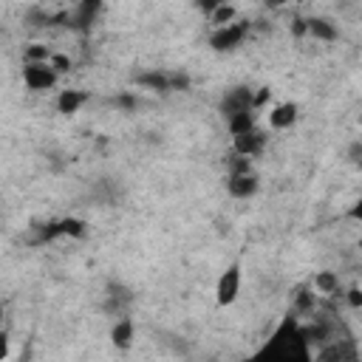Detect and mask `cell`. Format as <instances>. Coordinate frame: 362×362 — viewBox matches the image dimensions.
<instances>
[{
	"label": "cell",
	"instance_id": "obj_1",
	"mask_svg": "<svg viewBox=\"0 0 362 362\" xmlns=\"http://www.w3.org/2000/svg\"><path fill=\"white\" fill-rule=\"evenodd\" d=\"M255 356L258 359H269V356L272 359H312L309 340H306L303 326L295 317V309L280 320V326L274 328V334L266 340V345Z\"/></svg>",
	"mask_w": 362,
	"mask_h": 362
},
{
	"label": "cell",
	"instance_id": "obj_2",
	"mask_svg": "<svg viewBox=\"0 0 362 362\" xmlns=\"http://www.w3.org/2000/svg\"><path fill=\"white\" fill-rule=\"evenodd\" d=\"M85 232H88L85 221H83V218H74V215H68V218L48 221V224H43V227H37V232H34V238H32V246L51 244V241H57V238H62V235H68V238H85Z\"/></svg>",
	"mask_w": 362,
	"mask_h": 362
},
{
	"label": "cell",
	"instance_id": "obj_3",
	"mask_svg": "<svg viewBox=\"0 0 362 362\" xmlns=\"http://www.w3.org/2000/svg\"><path fill=\"white\" fill-rule=\"evenodd\" d=\"M218 111L224 119L241 113V111H255V91L249 85H235L230 91H224L221 102H218Z\"/></svg>",
	"mask_w": 362,
	"mask_h": 362
},
{
	"label": "cell",
	"instance_id": "obj_4",
	"mask_svg": "<svg viewBox=\"0 0 362 362\" xmlns=\"http://www.w3.org/2000/svg\"><path fill=\"white\" fill-rule=\"evenodd\" d=\"M246 34H249V23H230V26H221L209 34V46H212V51L224 54V51L238 48Z\"/></svg>",
	"mask_w": 362,
	"mask_h": 362
},
{
	"label": "cell",
	"instance_id": "obj_5",
	"mask_svg": "<svg viewBox=\"0 0 362 362\" xmlns=\"http://www.w3.org/2000/svg\"><path fill=\"white\" fill-rule=\"evenodd\" d=\"M23 83L32 91H48L57 83V68L51 62H23Z\"/></svg>",
	"mask_w": 362,
	"mask_h": 362
},
{
	"label": "cell",
	"instance_id": "obj_6",
	"mask_svg": "<svg viewBox=\"0 0 362 362\" xmlns=\"http://www.w3.org/2000/svg\"><path fill=\"white\" fill-rule=\"evenodd\" d=\"M99 12H102V0H80V4L74 6V12L68 15L65 26H68L71 32L85 34V32H91V26H94V20L99 18Z\"/></svg>",
	"mask_w": 362,
	"mask_h": 362
},
{
	"label": "cell",
	"instance_id": "obj_7",
	"mask_svg": "<svg viewBox=\"0 0 362 362\" xmlns=\"http://www.w3.org/2000/svg\"><path fill=\"white\" fill-rule=\"evenodd\" d=\"M238 292H241V263H232L218 277V286H215V303H218L221 309L232 306L238 300Z\"/></svg>",
	"mask_w": 362,
	"mask_h": 362
},
{
	"label": "cell",
	"instance_id": "obj_8",
	"mask_svg": "<svg viewBox=\"0 0 362 362\" xmlns=\"http://www.w3.org/2000/svg\"><path fill=\"white\" fill-rule=\"evenodd\" d=\"M130 306H133V292H130V288L122 286V283H108L102 312H108V314H127Z\"/></svg>",
	"mask_w": 362,
	"mask_h": 362
},
{
	"label": "cell",
	"instance_id": "obj_9",
	"mask_svg": "<svg viewBox=\"0 0 362 362\" xmlns=\"http://www.w3.org/2000/svg\"><path fill=\"white\" fill-rule=\"evenodd\" d=\"M232 148H235V153H244V156L255 159V156H260V153H263V148H266V136H263V130L252 127V130H246V133H238V136H235Z\"/></svg>",
	"mask_w": 362,
	"mask_h": 362
},
{
	"label": "cell",
	"instance_id": "obj_10",
	"mask_svg": "<svg viewBox=\"0 0 362 362\" xmlns=\"http://www.w3.org/2000/svg\"><path fill=\"white\" fill-rule=\"evenodd\" d=\"M260 190V181L255 173H232L227 179V193L232 198H252Z\"/></svg>",
	"mask_w": 362,
	"mask_h": 362
},
{
	"label": "cell",
	"instance_id": "obj_11",
	"mask_svg": "<svg viewBox=\"0 0 362 362\" xmlns=\"http://www.w3.org/2000/svg\"><path fill=\"white\" fill-rule=\"evenodd\" d=\"M298 122V105L295 102H283V105H274L269 111V125L274 130H286V127H292Z\"/></svg>",
	"mask_w": 362,
	"mask_h": 362
},
{
	"label": "cell",
	"instance_id": "obj_12",
	"mask_svg": "<svg viewBox=\"0 0 362 362\" xmlns=\"http://www.w3.org/2000/svg\"><path fill=\"white\" fill-rule=\"evenodd\" d=\"M136 85L151 88V91H159V94L173 91V88H170V74H165V71H141V74H136Z\"/></svg>",
	"mask_w": 362,
	"mask_h": 362
},
{
	"label": "cell",
	"instance_id": "obj_13",
	"mask_svg": "<svg viewBox=\"0 0 362 362\" xmlns=\"http://www.w3.org/2000/svg\"><path fill=\"white\" fill-rule=\"evenodd\" d=\"M111 340H113V345H116L119 351H127V348L133 345V320H130L127 314H122L119 323H113Z\"/></svg>",
	"mask_w": 362,
	"mask_h": 362
},
{
	"label": "cell",
	"instance_id": "obj_14",
	"mask_svg": "<svg viewBox=\"0 0 362 362\" xmlns=\"http://www.w3.org/2000/svg\"><path fill=\"white\" fill-rule=\"evenodd\" d=\"M85 102H88V94L85 91H62L57 97V111L65 113V116H71V113H77Z\"/></svg>",
	"mask_w": 362,
	"mask_h": 362
},
{
	"label": "cell",
	"instance_id": "obj_15",
	"mask_svg": "<svg viewBox=\"0 0 362 362\" xmlns=\"http://www.w3.org/2000/svg\"><path fill=\"white\" fill-rule=\"evenodd\" d=\"M309 34H314L317 40H326V43H334L340 37L337 26L331 20H326V18H312L309 20Z\"/></svg>",
	"mask_w": 362,
	"mask_h": 362
},
{
	"label": "cell",
	"instance_id": "obj_16",
	"mask_svg": "<svg viewBox=\"0 0 362 362\" xmlns=\"http://www.w3.org/2000/svg\"><path fill=\"white\" fill-rule=\"evenodd\" d=\"M227 127H230V133H232V136L252 130V127H255V111H241V113L230 116V119H227Z\"/></svg>",
	"mask_w": 362,
	"mask_h": 362
},
{
	"label": "cell",
	"instance_id": "obj_17",
	"mask_svg": "<svg viewBox=\"0 0 362 362\" xmlns=\"http://www.w3.org/2000/svg\"><path fill=\"white\" fill-rule=\"evenodd\" d=\"M314 286L320 288V292H326V295H334L337 288H340V280H337V274H334V272L323 269V272H317V274H314Z\"/></svg>",
	"mask_w": 362,
	"mask_h": 362
},
{
	"label": "cell",
	"instance_id": "obj_18",
	"mask_svg": "<svg viewBox=\"0 0 362 362\" xmlns=\"http://www.w3.org/2000/svg\"><path fill=\"white\" fill-rule=\"evenodd\" d=\"M312 309H314V295H312V288H309V286H300L298 295H295V314L312 312Z\"/></svg>",
	"mask_w": 362,
	"mask_h": 362
},
{
	"label": "cell",
	"instance_id": "obj_19",
	"mask_svg": "<svg viewBox=\"0 0 362 362\" xmlns=\"http://www.w3.org/2000/svg\"><path fill=\"white\" fill-rule=\"evenodd\" d=\"M48 60H51V51L40 43L26 46V51H23V62H48Z\"/></svg>",
	"mask_w": 362,
	"mask_h": 362
},
{
	"label": "cell",
	"instance_id": "obj_20",
	"mask_svg": "<svg viewBox=\"0 0 362 362\" xmlns=\"http://www.w3.org/2000/svg\"><path fill=\"white\" fill-rule=\"evenodd\" d=\"M235 15H238V12H235V6H232V4H224V6L215 9L209 18H212V23H215V26L221 29V26H230V23L235 20Z\"/></svg>",
	"mask_w": 362,
	"mask_h": 362
},
{
	"label": "cell",
	"instance_id": "obj_21",
	"mask_svg": "<svg viewBox=\"0 0 362 362\" xmlns=\"http://www.w3.org/2000/svg\"><path fill=\"white\" fill-rule=\"evenodd\" d=\"M227 170H230V176L232 173H252V159L244 156V153H232L227 159Z\"/></svg>",
	"mask_w": 362,
	"mask_h": 362
},
{
	"label": "cell",
	"instance_id": "obj_22",
	"mask_svg": "<svg viewBox=\"0 0 362 362\" xmlns=\"http://www.w3.org/2000/svg\"><path fill=\"white\" fill-rule=\"evenodd\" d=\"M317 356H320V359H342V356L354 359L356 354H354V348H340V345H334V348H326V351H320Z\"/></svg>",
	"mask_w": 362,
	"mask_h": 362
},
{
	"label": "cell",
	"instance_id": "obj_23",
	"mask_svg": "<svg viewBox=\"0 0 362 362\" xmlns=\"http://www.w3.org/2000/svg\"><path fill=\"white\" fill-rule=\"evenodd\" d=\"M26 20H29L32 26H54V15H46L43 9H32V12L26 15Z\"/></svg>",
	"mask_w": 362,
	"mask_h": 362
},
{
	"label": "cell",
	"instance_id": "obj_24",
	"mask_svg": "<svg viewBox=\"0 0 362 362\" xmlns=\"http://www.w3.org/2000/svg\"><path fill=\"white\" fill-rule=\"evenodd\" d=\"M190 85H193V80L184 74V71H176V74H170V88L173 91H190Z\"/></svg>",
	"mask_w": 362,
	"mask_h": 362
},
{
	"label": "cell",
	"instance_id": "obj_25",
	"mask_svg": "<svg viewBox=\"0 0 362 362\" xmlns=\"http://www.w3.org/2000/svg\"><path fill=\"white\" fill-rule=\"evenodd\" d=\"M193 4H195V9H198V12H204V15H212V12L218 9V6H224V4H232V0H193Z\"/></svg>",
	"mask_w": 362,
	"mask_h": 362
},
{
	"label": "cell",
	"instance_id": "obj_26",
	"mask_svg": "<svg viewBox=\"0 0 362 362\" xmlns=\"http://www.w3.org/2000/svg\"><path fill=\"white\" fill-rule=\"evenodd\" d=\"M111 105H116L122 111H136V97L133 94H119V97L111 99Z\"/></svg>",
	"mask_w": 362,
	"mask_h": 362
},
{
	"label": "cell",
	"instance_id": "obj_27",
	"mask_svg": "<svg viewBox=\"0 0 362 362\" xmlns=\"http://www.w3.org/2000/svg\"><path fill=\"white\" fill-rule=\"evenodd\" d=\"M54 68H57V74H65V71H71V60L65 57V54H51V60H48Z\"/></svg>",
	"mask_w": 362,
	"mask_h": 362
},
{
	"label": "cell",
	"instance_id": "obj_28",
	"mask_svg": "<svg viewBox=\"0 0 362 362\" xmlns=\"http://www.w3.org/2000/svg\"><path fill=\"white\" fill-rule=\"evenodd\" d=\"M292 34L295 37H306L309 34V20L306 18H295L292 20Z\"/></svg>",
	"mask_w": 362,
	"mask_h": 362
},
{
	"label": "cell",
	"instance_id": "obj_29",
	"mask_svg": "<svg viewBox=\"0 0 362 362\" xmlns=\"http://www.w3.org/2000/svg\"><path fill=\"white\" fill-rule=\"evenodd\" d=\"M348 303H351V309H362V288L359 286H354V288H348Z\"/></svg>",
	"mask_w": 362,
	"mask_h": 362
},
{
	"label": "cell",
	"instance_id": "obj_30",
	"mask_svg": "<svg viewBox=\"0 0 362 362\" xmlns=\"http://www.w3.org/2000/svg\"><path fill=\"white\" fill-rule=\"evenodd\" d=\"M345 215H348L351 221H359V224H362V195L348 207V212H345Z\"/></svg>",
	"mask_w": 362,
	"mask_h": 362
},
{
	"label": "cell",
	"instance_id": "obj_31",
	"mask_svg": "<svg viewBox=\"0 0 362 362\" xmlns=\"http://www.w3.org/2000/svg\"><path fill=\"white\" fill-rule=\"evenodd\" d=\"M348 156H351L354 165L362 159V141H354V144H351V148H348Z\"/></svg>",
	"mask_w": 362,
	"mask_h": 362
},
{
	"label": "cell",
	"instance_id": "obj_32",
	"mask_svg": "<svg viewBox=\"0 0 362 362\" xmlns=\"http://www.w3.org/2000/svg\"><path fill=\"white\" fill-rule=\"evenodd\" d=\"M269 88H258V94H255V108H263L266 105V99H269Z\"/></svg>",
	"mask_w": 362,
	"mask_h": 362
},
{
	"label": "cell",
	"instance_id": "obj_33",
	"mask_svg": "<svg viewBox=\"0 0 362 362\" xmlns=\"http://www.w3.org/2000/svg\"><path fill=\"white\" fill-rule=\"evenodd\" d=\"M263 4H266L269 9H280V6L286 4V0H263Z\"/></svg>",
	"mask_w": 362,
	"mask_h": 362
},
{
	"label": "cell",
	"instance_id": "obj_34",
	"mask_svg": "<svg viewBox=\"0 0 362 362\" xmlns=\"http://www.w3.org/2000/svg\"><path fill=\"white\" fill-rule=\"evenodd\" d=\"M356 167H359V170H362V159H359V162H356Z\"/></svg>",
	"mask_w": 362,
	"mask_h": 362
},
{
	"label": "cell",
	"instance_id": "obj_35",
	"mask_svg": "<svg viewBox=\"0 0 362 362\" xmlns=\"http://www.w3.org/2000/svg\"><path fill=\"white\" fill-rule=\"evenodd\" d=\"M359 125H362V113H359Z\"/></svg>",
	"mask_w": 362,
	"mask_h": 362
},
{
	"label": "cell",
	"instance_id": "obj_36",
	"mask_svg": "<svg viewBox=\"0 0 362 362\" xmlns=\"http://www.w3.org/2000/svg\"><path fill=\"white\" fill-rule=\"evenodd\" d=\"M359 249H362V238H359Z\"/></svg>",
	"mask_w": 362,
	"mask_h": 362
}]
</instances>
